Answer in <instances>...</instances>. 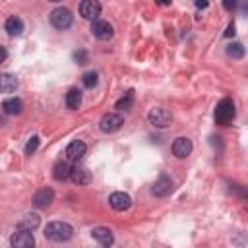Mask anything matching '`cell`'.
Returning a JSON list of instances; mask_svg holds the SVG:
<instances>
[{
    "label": "cell",
    "mask_w": 248,
    "mask_h": 248,
    "mask_svg": "<svg viewBox=\"0 0 248 248\" xmlns=\"http://www.w3.org/2000/svg\"><path fill=\"white\" fill-rule=\"evenodd\" d=\"M72 234H74L72 225H68L64 221H52L45 227V236L52 242H66L72 238Z\"/></svg>",
    "instance_id": "obj_1"
},
{
    "label": "cell",
    "mask_w": 248,
    "mask_h": 248,
    "mask_svg": "<svg viewBox=\"0 0 248 248\" xmlns=\"http://www.w3.org/2000/svg\"><path fill=\"white\" fill-rule=\"evenodd\" d=\"M232 118H234V103L231 99L219 101L217 108H215V122L221 126H227L232 122Z\"/></svg>",
    "instance_id": "obj_2"
},
{
    "label": "cell",
    "mask_w": 248,
    "mask_h": 248,
    "mask_svg": "<svg viewBox=\"0 0 248 248\" xmlns=\"http://www.w3.org/2000/svg\"><path fill=\"white\" fill-rule=\"evenodd\" d=\"M72 21H74V16H72V12L68 10V8H54L52 12H50V23H52V27H56V29H68L70 25H72Z\"/></svg>",
    "instance_id": "obj_3"
},
{
    "label": "cell",
    "mask_w": 248,
    "mask_h": 248,
    "mask_svg": "<svg viewBox=\"0 0 248 248\" xmlns=\"http://www.w3.org/2000/svg\"><path fill=\"white\" fill-rule=\"evenodd\" d=\"M122 124H124V118H122V114H118V112H108V114H105V116L99 120V128H101V132H105V134H112V132L120 130Z\"/></svg>",
    "instance_id": "obj_4"
},
{
    "label": "cell",
    "mask_w": 248,
    "mask_h": 248,
    "mask_svg": "<svg viewBox=\"0 0 248 248\" xmlns=\"http://www.w3.org/2000/svg\"><path fill=\"white\" fill-rule=\"evenodd\" d=\"M147 118H149V122H151L155 128H167V126L170 124V112H169L167 108H163V107L151 108L149 114H147Z\"/></svg>",
    "instance_id": "obj_5"
},
{
    "label": "cell",
    "mask_w": 248,
    "mask_h": 248,
    "mask_svg": "<svg viewBox=\"0 0 248 248\" xmlns=\"http://www.w3.org/2000/svg\"><path fill=\"white\" fill-rule=\"evenodd\" d=\"M70 178H72V182L78 184V186H87V184H91V180H93L91 172H89L83 165H79V163H76V165L70 169Z\"/></svg>",
    "instance_id": "obj_6"
},
{
    "label": "cell",
    "mask_w": 248,
    "mask_h": 248,
    "mask_svg": "<svg viewBox=\"0 0 248 248\" xmlns=\"http://www.w3.org/2000/svg\"><path fill=\"white\" fill-rule=\"evenodd\" d=\"M10 244L14 248H31L35 244V238L31 234V231H23V229H17L12 238H10Z\"/></svg>",
    "instance_id": "obj_7"
},
{
    "label": "cell",
    "mask_w": 248,
    "mask_h": 248,
    "mask_svg": "<svg viewBox=\"0 0 248 248\" xmlns=\"http://www.w3.org/2000/svg\"><path fill=\"white\" fill-rule=\"evenodd\" d=\"M79 16L85 19H97L101 16V4L99 0H81L79 4Z\"/></svg>",
    "instance_id": "obj_8"
},
{
    "label": "cell",
    "mask_w": 248,
    "mask_h": 248,
    "mask_svg": "<svg viewBox=\"0 0 248 248\" xmlns=\"http://www.w3.org/2000/svg\"><path fill=\"white\" fill-rule=\"evenodd\" d=\"M85 149H87V145H85L81 140H74V141H70V143H68V147H66L64 155H66V159H68V161L78 163V161L85 155Z\"/></svg>",
    "instance_id": "obj_9"
},
{
    "label": "cell",
    "mask_w": 248,
    "mask_h": 248,
    "mask_svg": "<svg viewBox=\"0 0 248 248\" xmlns=\"http://www.w3.org/2000/svg\"><path fill=\"white\" fill-rule=\"evenodd\" d=\"M108 203L114 211H126L132 205V198L126 192H112L108 196Z\"/></svg>",
    "instance_id": "obj_10"
},
{
    "label": "cell",
    "mask_w": 248,
    "mask_h": 248,
    "mask_svg": "<svg viewBox=\"0 0 248 248\" xmlns=\"http://www.w3.org/2000/svg\"><path fill=\"white\" fill-rule=\"evenodd\" d=\"M91 33L101 39V41H108L112 37V25L105 19H93V25H91Z\"/></svg>",
    "instance_id": "obj_11"
},
{
    "label": "cell",
    "mask_w": 248,
    "mask_h": 248,
    "mask_svg": "<svg viewBox=\"0 0 248 248\" xmlns=\"http://www.w3.org/2000/svg\"><path fill=\"white\" fill-rule=\"evenodd\" d=\"M192 153V141L188 138H176L172 141V155L178 159H186Z\"/></svg>",
    "instance_id": "obj_12"
},
{
    "label": "cell",
    "mask_w": 248,
    "mask_h": 248,
    "mask_svg": "<svg viewBox=\"0 0 248 248\" xmlns=\"http://www.w3.org/2000/svg\"><path fill=\"white\" fill-rule=\"evenodd\" d=\"M172 192V180L169 176H159V180H155V184L151 186V194L157 198H165Z\"/></svg>",
    "instance_id": "obj_13"
},
{
    "label": "cell",
    "mask_w": 248,
    "mask_h": 248,
    "mask_svg": "<svg viewBox=\"0 0 248 248\" xmlns=\"http://www.w3.org/2000/svg\"><path fill=\"white\" fill-rule=\"evenodd\" d=\"M52 200H54V192L50 188H41V190H37L33 194V205L39 207V209L48 207L52 203Z\"/></svg>",
    "instance_id": "obj_14"
},
{
    "label": "cell",
    "mask_w": 248,
    "mask_h": 248,
    "mask_svg": "<svg viewBox=\"0 0 248 248\" xmlns=\"http://www.w3.org/2000/svg\"><path fill=\"white\" fill-rule=\"evenodd\" d=\"M91 238L95 242H99L101 246H110L114 242V236H112V231L107 229V227H95L91 231Z\"/></svg>",
    "instance_id": "obj_15"
},
{
    "label": "cell",
    "mask_w": 248,
    "mask_h": 248,
    "mask_svg": "<svg viewBox=\"0 0 248 248\" xmlns=\"http://www.w3.org/2000/svg\"><path fill=\"white\" fill-rule=\"evenodd\" d=\"M39 223H41V217L37 215V213H27V215H23L21 219H19V223H17V229H23V231H35L37 227H39Z\"/></svg>",
    "instance_id": "obj_16"
},
{
    "label": "cell",
    "mask_w": 248,
    "mask_h": 248,
    "mask_svg": "<svg viewBox=\"0 0 248 248\" xmlns=\"http://www.w3.org/2000/svg\"><path fill=\"white\" fill-rule=\"evenodd\" d=\"M4 27H6L8 35H12V37H17V35L23 33V21H21L17 16H10V17L6 19Z\"/></svg>",
    "instance_id": "obj_17"
},
{
    "label": "cell",
    "mask_w": 248,
    "mask_h": 248,
    "mask_svg": "<svg viewBox=\"0 0 248 248\" xmlns=\"http://www.w3.org/2000/svg\"><path fill=\"white\" fill-rule=\"evenodd\" d=\"M2 110H4L6 114H19V112L23 110V103H21L17 97H10V99H6V101L2 103Z\"/></svg>",
    "instance_id": "obj_18"
},
{
    "label": "cell",
    "mask_w": 248,
    "mask_h": 248,
    "mask_svg": "<svg viewBox=\"0 0 248 248\" xmlns=\"http://www.w3.org/2000/svg\"><path fill=\"white\" fill-rule=\"evenodd\" d=\"M17 89V79L12 74H0V93H12Z\"/></svg>",
    "instance_id": "obj_19"
},
{
    "label": "cell",
    "mask_w": 248,
    "mask_h": 248,
    "mask_svg": "<svg viewBox=\"0 0 248 248\" xmlns=\"http://www.w3.org/2000/svg\"><path fill=\"white\" fill-rule=\"evenodd\" d=\"M79 105H81V91H79L78 87H72V89L66 93V107L72 108V110H76Z\"/></svg>",
    "instance_id": "obj_20"
},
{
    "label": "cell",
    "mask_w": 248,
    "mask_h": 248,
    "mask_svg": "<svg viewBox=\"0 0 248 248\" xmlns=\"http://www.w3.org/2000/svg\"><path fill=\"white\" fill-rule=\"evenodd\" d=\"M70 165L66 163V161H58L56 165H54V170H52V176L56 178V180H66V178H70Z\"/></svg>",
    "instance_id": "obj_21"
},
{
    "label": "cell",
    "mask_w": 248,
    "mask_h": 248,
    "mask_svg": "<svg viewBox=\"0 0 248 248\" xmlns=\"http://www.w3.org/2000/svg\"><path fill=\"white\" fill-rule=\"evenodd\" d=\"M134 105V91H126L118 101H116V108L118 110H130Z\"/></svg>",
    "instance_id": "obj_22"
},
{
    "label": "cell",
    "mask_w": 248,
    "mask_h": 248,
    "mask_svg": "<svg viewBox=\"0 0 248 248\" xmlns=\"http://www.w3.org/2000/svg\"><path fill=\"white\" fill-rule=\"evenodd\" d=\"M227 56L234 58V60H240L244 56V46L240 43H231L227 45Z\"/></svg>",
    "instance_id": "obj_23"
},
{
    "label": "cell",
    "mask_w": 248,
    "mask_h": 248,
    "mask_svg": "<svg viewBox=\"0 0 248 248\" xmlns=\"http://www.w3.org/2000/svg\"><path fill=\"white\" fill-rule=\"evenodd\" d=\"M97 81H99L97 72H85V74H83V85H85L87 89H93V87L97 85Z\"/></svg>",
    "instance_id": "obj_24"
},
{
    "label": "cell",
    "mask_w": 248,
    "mask_h": 248,
    "mask_svg": "<svg viewBox=\"0 0 248 248\" xmlns=\"http://www.w3.org/2000/svg\"><path fill=\"white\" fill-rule=\"evenodd\" d=\"M37 147H39V136H33V138L27 141V145H25V153H27V155H33V153L37 151Z\"/></svg>",
    "instance_id": "obj_25"
},
{
    "label": "cell",
    "mask_w": 248,
    "mask_h": 248,
    "mask_svg": "<svg viewBox=\"0 0 248 248\" xmlns=\"http://www.w3.org/2000/svg\"><path fill=\"white\" fill-rule=\"evenodd\" d=\"M74 60H76L78 64H87V62H89V56H87L85 50H76V52H74Z\"/></svg>",
    "instance_id": "obj_26"
},
{
    "label": "cell",
    "mask_w": 248,
    "mask_h": 248,
    "mask_svg": "<svg viewBox=\"0 0 248 248\" xmlns=\"http://www.w3.org/2000/svg\"><path fill=\"white\" fill-rule=\"evenodd\" d=\"M223 8H225L227 12H232V10L236 8V0H223Z\"/></svg>",
    "instance_id": "obj_27"
},
{
    "label": "cell",
    "mask_w": 248,
    "mask_h": 248,
    "mask_svg": "<svg viewBox=\"0 0 248 248\" xmlns=\"http://www.w3.org/2000/svg\"><path fill=\"white\" fill-rule=\"evenodd\" d=\"M234 29H236V27H234V23H231V25H229V27H227V31H225V37H232V35H234V33H236V31H234Z\"/></svg>",
    "instance_id": "obj_28"
},
{
    "label": "cell",
    "mask_w": 248,
    "mask_h": 248,
    "mask_svg": "<svg viewBox=\"0 0 248 248\" xmlns=\"http://www.w3.org/2000/svg\"><path fill=\"white\" fill-rule=\"evenodd\" d=\"M6 58H8V50H6L4 46H0V64H2Z\"/></svg>",
    "instance_id": "obj_29"
},
{
    "label": "cell",
    "mask_w": 248,
    "mask_h": 248,
    "mask_svg": "<svg viewBox=\"0 0 248 248\" xmlns=\"http://www.w3.org/2000/svg\"><path fill=\"white\" fill-rule=\"evenodd\" d=\"M207 4H209L207 0H196V6L198 8H207Z\"/></svg>",
    "instance_id": "obj_30"
},
{
    "label": "cell",
    "mask_w": 248,
    "mask_h": 248,
    "mask_svg": "<svg viewBox=\"0 0 248 248\" xmlns=\"http://www.w3.org/2000/svg\"><path fill=\"white\" fill-rule=\"evenodd\" d=\"M170 2H172V0H155L157 6H170Z\"/></svg>",
    "instance_id": "obj_31"
},
{
    "label": "cell",
    "mask_w": 248,
    "mask_h": 248,
    "mask_svg": "<svg viewBox=\"0 0 248 248\" xmlns=\"http://www.w3.org/2000/svg\"><path fill=\"white\" fill-rule=\"evenodd\" d=\"M48 2H62V0H48Z\"/></svg>",
    "instance_id": "obj_32"
}]
</instances>
